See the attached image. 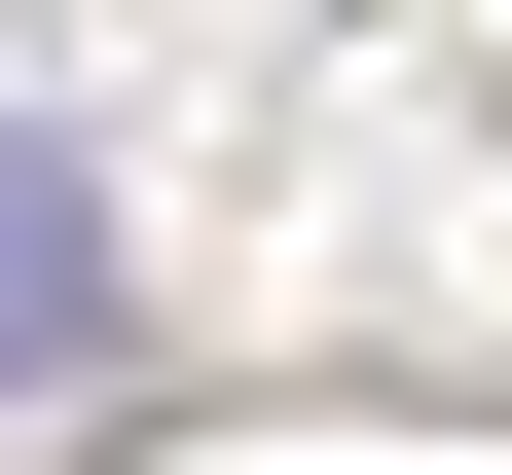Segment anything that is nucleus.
<instances>
[{
	"instance_id": "f257e3e1",
	"label": "nucleus",
	"mask_w": 512,
	"mask_h": 475,
	"mask_svg": "<svg viewBox=\"0 0 512 475\" xmlns=\"http://www.w3.org/2000/svg\"><path fill=\"white\" fill-rule=\"evenodd\" d=\"M37 366H110V183L74 147H0V402H37Z\"/></svg>"
}]
</instances>
